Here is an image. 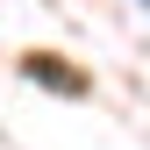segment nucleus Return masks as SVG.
<instances>
[{
  "label": "nucleus",
  "mask_w": 150,
  "mask_h": 150,
  "mask_svg": "<svg viewBox=\"0 0 150 150\" xmlns=\"http://www.w3.org/2000/svg\"><path fill=\"white\" fill-rule=\"evenodd\" d=\"M29 71H36L43 86H64V93H86V79H79V71H64L57 57H29Z\"/></svg>",
  "instance_id": "nucleus-1"
}]
</instances>
